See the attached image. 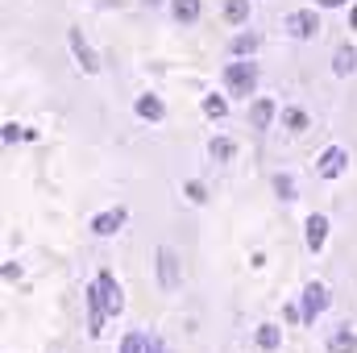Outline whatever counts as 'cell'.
Returning <instances> with one entry per match:
<instances>
[{"label": "cell", "instance_id": "cell-5", "mask_svg": "<svg viewBox=\"0 0 357 353\" xmlns=\"http://www.w3.org/2000/svg\"><path fill=\"white\" fill-rule=\"evenodd\" d=\"M345 163H349V154H345L341 146H333V150H324V154H320V163H316V171H320L324 179H337L341 171H345Z\"/></svg>", "mask_w": 357, "mask_h": 353}, {"label": "cell", "instance_id": "cell-27", "mask_svg": "<svg viewBox=\"0 0 357 353\" xmlns=\"http://www.w3.org/2000/svg\"><path fill=\"white\" fill-rule=\"evenodd\" d=\"M349 21H354V29H357V4H354V13H349Z\"/></svg>", "mask_w": 357, "mask_h": 353}, {"label": "cell", "instance_id": "cell-18", "mask_svg": "<svg viewBox=\"0 0 357 353\" xmlns=\"http://www.w3.org/2000/svg\"><path fill=\"white\" fill-rule=\"evenodd\" d=\"M278 341H282V333H278L274 324H262V329H258V345H262V350H278Z\"/></svg>", "mask_w": 357, "mask_h": 353}, {"label": "cell", "instance_id": "cell-21", "mask_svg": "<svg viewBox=\"0 0 357 353\" xmlns=\"http://www.w3.org/2000/svg\"><path fill=\"white\" fill-rule=\"evenodd\" d=\"M225 108H229V104H225L220 96H204V112H208V117H225Z\"/></svg>", "mask_w": 357, "mask_h": 353}, {"label": "cell", "instance_id": "cell-9", "mask_svg": "<svg viewBox=\"0 0 357 353\" xmlns=\"http://www.w3.org/2000/svg\"><path fill=\"white\" fill-rule=\"evenodd\" d=\"M328 350L333 353H357V333H349V324H341V329L328 337Z\"/></svg>", "mask_w": 357, "mask_h": 353}, {"label": "cell", "instance_id": "cell-2", "mask_svg": "<svg viewBox=\"0 0 357 353\" xmlns=\"http://www.w3.org/2000/svg\"><path fill=\"white\" fill-rule=\"evenodd\" d=\"M324 308H328V291L320 283H307V291H303V324H316V316Z\"/></svg>", "mask_w": 357, "mask_h": 353}, {"label": "cell", "instance_id": "cell-24", "mask_svg": "<svg viewBox=\"0 0 357 353\" xmlns=\"http://www.w3.org/2000/svg\"><path fill=\"white\" fill-rule=\"evenodd\" d=\"M187 200H195V204H204L208 195H204V183H187Z\"/></svg>", "mask_w": 357, "mask_h": 353}, {"label": "cell", "instance_id": "cell-20", "mask_svg": "<svg viewBox=\"0 0 357 353\" xmlns=\"http://www.w3.org/2000/svg\"><path fill=\"white\" fill-rule=\"evenodd\" d=\"M274 191H278L282 200H295V179H291V175H278V179H274Z\"/></svg>", "mask_w": 357, "mask_h": 353}, {"label": "cell", "instance_id": "cell-17", "mask_svg": "<svg viewBox=\"0 0 357 353\" xmlns=\"http://www.w3.org/2000/svg\"><path fill=\"white\" fill-rule=\"evenodd\" d=\"M233 154H237V146H233L229 137H216V142H212V158H216V163H229Z\"/></svg>", "mask_w": 357, "mask_h": 353}, {"label": "cell", "instance_id": "cell-14", "mask_svg": "<svg viewBox=\"0 0 357 353\" xmlns=\"http://www.w3.org/2000/svg\"><path fill=\"white\" fill-rule=\"evenodd\" d=\"M225 17H229L233 25H241V21L250 17V0H225Z\"/></svg>", "mask_w": 357, "mask_h": 353}, {"label": "cell", "instance_id": "cell-4", "mask_svg": "<svg viewBox=\"0 0 357 353\" xmlns=\"http://www.w3.org/2000/svg\"><path fill=\"white\" fill-rule=\"evenodd\" d=\"M96 287H100V295H104V308H108V316H121V308H125V295H121V287H116V278L104 270L100 278H96Z\"/></svg>", "mask_w": 357, "mask_h": 353}, {"label": "cell", "instance_id": "cell-7", "mask_svg": "<svg viewBox=\"0 0 357 353\" xmlns=\"http://www.w3.org/2000/svg\"><path fill=\"white\" fill-rule=\"evenodd\" d=\"M121 225H125V208H112V212H100V216L91 220V233H100V237H112Z\"/></svg>", "mask_w": 357, "mask_h": 353}, {"label": "cell", "instance_id": "cell-6", "mask_svg": "<svg viewBox=\"0 0 357 353\" xmlns=\"http://www.w3.org/2000/svg\"><path fill=\"white\" fill-rule=\"evenodd\" d=\"M158 278H162V287L167 291H175L178 287V258H175V250H158Z\"/></svg>", "mask_w": 357, "mask_h": 353}, {"label": "cell", "instance_id": "cell-8", "mask_svg": "<svg viewBox=\"0 0 357 353\" xmlns=\"http://www.w3.org/2000/svg\"><path fill=\"white\" fill-rule=\"evenodd\" d=\"M67 38H71V50H75V59H79V67H84V71L91 75V71H96L100 63H96V54H91V46L84 42V33H79V29H71Z\"/></svg>", "mask_w": 357, "mask_h": 353}, {"label": "cell", "instance_id": "cell-12", "mask_svg": "<svg viewBox=\"0 0 357 353\" xmlns=\"http://www.w3.org/2000/svg\"><path fill=\"white\" fill-rule=\"evenodd\" d=\"M137 117H146V121H162L167 108H162L158 96H137Z\"/></svg>", "mask_w": 357, "mask_h": 353}, {"label": "cell", "instance_id": "cell-10", "mask_svg": "<svg viewBox=\"0 0 357 353\" xmlns=\"http://www.w3.org/2000/svg\"><path fill=\"white\" fill-rule=\"evenodd\" d=\"M270 121H274V100H254L250 125H254V129H270Z\"/></svg>", "mask_w": 357, "mask_h": 353}, {"label": "cell", "instance_id": "cell-23", "mask_svg": "<svg viewBox=\"0 0 357 353\" xmlns=\"http://www.w3.org/2000/svg\"><path fill=\"white\" fill-rule=\"evenodd\" d=\"M17 137H29V129H21V125H4V142H17Z\"/></svg>", "mask_w": 357, "mask_h": 353}, {"label": "cell", "instance_id": "cell-22", "mask_svg": "<svg viewBox=\"0 0 357 353\" xmlns=\"http://www.w3.org/2000/svg\"><path fill=\"white\" fill-rule=\"evenodd\" d=\"M282 121H287L291 129H307V117H303L299 108H287V112H282Z\"/></svg>", "mask_w": 357, "mask_h": 353}, {"label": "cell", "instance_id": "cell-16", "mask_svg": "<svg viewBox=\"0 0 357 353\" xmlns=\"http://www.w3.org/2000/svg\"><path fill=\"white\" fill-rule=\"evenodd\" d=\"M258 50V33H237L233 38V54H254Z\"/></svg>", "mask_w": 357, "mask_h": 353}, {"label": "cell", "instance_id": "cell-1", "mask_svg": "<svg viewBox=\"0 0 357 353\" xmlns=\"http://www.w3.org/2000/svg\"><path fill=\"white\" fill-rule=\"evenodd\" d=\"M225 84H229L233 96H250L254 84H258V67L254 63H229L225 67Z\"/></svg>", "mask_w": 357, "mask_h": 353}, {"label": "cell", "instance_id": "cell-11", "mask_svg": "<svg viewBox=\"0 0 357 353\" xmlns=\"http://www.w3.org/2000/svg\"><path fill=\"white\" fill-rule=\"evenodd\" d=\"M333 71H337V75H354L357 71V50L354 46H341V50L333 54Z\"/></svg>", "mask_w": 357, "mask_h": 353}, {"label": "cell", "instance_id": "cell-3", "mask_svg": "<svg viewBox=\"0 0 357 353\" xmlns=\"http://www.w3.org/2000/svg\"><path fill=\"white\" fill-rule=\"evenodd\" d=\"M316 29H320V17H316L312 8H299V13L287 17V33H291V38H312Z\"/></svg>", "mask_w": 357, "mask_h": 353}, {"label": "cell", "instance_id": "cell-26", "mask_svg": "<svg viewBox=\"0 0 357 353\" xmlns=\"http://www.w3.org/2000/svg\"><path fill=\"white\" fill-rule=\"evenodd\" d=\"M316 4H324V8H341L345 0H316Z\"/></svg>", "mask_w": 357, "mask_h": 353}, {"label": "cell", "instance_id": "cell-13", "mask_svg": "<svg viewBox=\"0 0 357 353\" xmlns=\"http://www.w3.org/2000/svg\"><path fill=\"white\" fill-rule=\"evenodd\" d=\"M324 237H328V220H324V216H307V246L320 250Z\"/></svg>", "mask_w": 357, "mask_h": 353}, {"label": "cell", "instance_id": "cell-15", "mask_svg": "<svg viewBox=\"0 0 357 353\" xmlns=\"http://www.w3.org/2000/svg\"><path fill=\"white\" fill-rule=\"evenodd\" d=\"M171 13H175L178 21H195V17H199V0H175Z\"/></svg>", "mask_w": 357, "mask_h": 353}, {"label": "cell", "instance_id": "cell-25", "mask_svg": "<svg viewBox=\"0 0 357 353\" xmlns=\"http://www.w3.org/2000/svg\"><path fill=\"white\" fill-rule=\"evenodd\" d=\"M146 353H167V345H162V341H150V345H146Z\"/></svg>", "mask_w": 357, "mask_h": 353}, {"label": "cell", "instance_id": "cell-19", "mask_svg": "<svg viewBox=\"0 0 357 353\" xmlns=\"http://www.w3.org/2000/svg\"><path fill=\"white\" fill-rule=\"evenodd\" d=\"M146 345H150V341H146L142 333H129V337L121 341V353H146Z\"/></svg>", "mask_w": 357, "mask_h": 353}]
</instances>
